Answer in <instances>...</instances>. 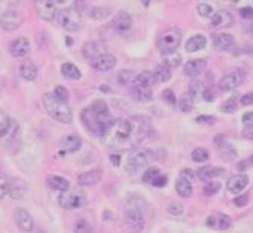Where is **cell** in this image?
<instances>
[{"instance_id":"cell-7","label":"cell","mask_w":253,"mask_h":233,"mask_svg":"<svg viewBox=\"0 0 253 233\" xmlns=\"http://www.w3.org/2000/svg\"><path fill=\"white\" fill-rule=\"evenodd\" d=\"M58 203L64 207V209H80L83 207L87 203H88V199L87 196L82 193V191H77V189H72V191H66V193H62L58 199Z\"/></svg>"},{"instance_id":"cell-13","label":"cell","mask_w":253,"mask_h":233,"mask_svg":"<svg viewBox=\"0 0 253 233\" xmlns=\"http://www.w3.org/2000/svg\"><path fill=\"white\" fill-rule=\"evenodd\" d=\"M117 66V58L111 53H103L99 58H96L94 61H91V67L97 71H109Z\"/></svg>"},{"instance_id":"cell-4","label":"cell","mask_w":253,"mask_h":233,"mask_svg":"<svg viewBox=\"0 0 253 233\" xmlns=\"http://www.w3.org/2000/svg\"><path fill=\"white\" fill-rule=\"evenodd\" d=\"M181 41H182V32L176 28H170L159 35L156 41V47L162 56H170L176 53L178 47L181 46Z\"/></svg>"},{"instance_id":"cell-30","label":"cell","mask_w":253,"mask_h":233,"mask_svg":"<svg viewBox=\"0 0 253 233\" xmlns=\"http://www.w3.org/2000/svg\"><path fill=\"white\" fill-rule=\"evenodd\" d=\"M176 193L181 197H189V196H191L193 194V183H191V180L181 177L176 182Z\"/></svg>"},{"instance_id":"cell-25","label":"cell","mask_w":253,"mask_h":233,"mask_svg":"<svg viewBox=\"0 0 253 233\" xmlns=\"http://www.w3.org/2000/svg\"><path fill=\"white\" fill-rule=\"evenodd\" d=\"M82 53H83V56H85L87 59L94 61L96 58H99V56L103 55L105 52H103V49H102V46L99 44V42H96V41H88V42H85V44H83Z\"/></svg>"},{"instance_id":"cell-29","label":"cell","mask_w":253,"mask_h":233,"mask_svg":"<svg viewBox=\"0 0 253 233\" xmlns=\"http://www.w3.org/2000/svg\"><path fill=\"white\" fill-rule=\"evenodd\" d=\"M223 173H224V168H220V166H202V168H199L197 176L202 180H213V179L221 176Z\"/></svg>"},{"instance_id":"cell-45","label":"cell","mask_w":253,"mask_h":233,"mask_svg":"<svg viewBox=\"0 0 253 233\" xmlns=\"http://www.w3.org/2000/svg\"><path fill=\"white\" fill-rule=\"evenodd\" d=\"M53 96L58 99V100H61V101H67L69 100V91H67V88H64L62 85H58V87H55V91H53Z\"/></svg>"},{"instance_id":"cell-50","label":"cell","mask_w":253,"mask_h":233,"mask_svg":"<svg viewBox=\"0 0 253 233\" xmlns=\"http://www.w3.org/2000/svg\"><path fill=\"white\" fill-rule=\"evenodd\" d=\"M216 96H217V90H216L214 87L206 88L205 93H203V99H205L206 101H214V100H216Z\"/></svg>"},{"instance_id":"cell-40","label":"cell","mask_w":253,"mask_h":233,"mask_svg":"<svg viewBox=\"0 0 253 233\" xmlns=\"http://www.w3.org/2000/svg\"><path fill=\"white\" fill-rule=\"evenodd\" d=\"M164 66H167L168 68H178L181 64H182V58H181V55H178V53H173V55H170V56H165V59H164Z\"/></svg>"},{"instance_id":"cell-15","label":"cell","mask_w":253,"mask_h":233,"mask_svg":"<svg viewBox=\"0 0 253 233\" xmlns=\"http://www.w3.org/2000/svg\"><path fill=\"white\" fill-rule=\"evenodd\" d=\"M14 218H15V224L18 226L20 230H23V232H32L34 230V220L26 209H17Z\"/></svg>"},{"instance_id":"cell-22","label":"cell","mask_w":253,"mask_h":233,"mask_svg":"<svg viewBox=\"0 0 253 233\" xmlns=\"http://www.w3.org/2000/svg\"><path fill=\"white\" fill-rule=\"evenodd\" d=\"M132 97L137 101H149L153 97V90H152V87H147V85H137V83H134Z\"/></svg>"},{"instance_id":"cell-57","label":"cell","mask_w":253,"mask_h":233,"mask_svg":"<svg viewBox=\"0 0 253 233\" xmlns=\"http://www.w3.org/2000/svg\"><path fill=\"white\" fill-rule=\"evenodd\" d=\"M240 15H241L243 18H253V8H250V6L241 8V9H240Z\"/></svg>"},{"instance_id":"cell-48","label":"cell","mask_w":253,"mask_h":233,"mask_svg":"<svg viewBox=\"0 0 253 233\" xmlns=\"http://www.w3.org/2000/svg\"><path fill=\"white\" fill-rule=\"evenodd\" d=\"M162 100L165 103H168L170 106H175L176 104V96L172 90H164L162 91Z\"/></svg>"},{"instance_id":"cell-32","label":"cell","mask_w":253,"mask_h":233,"mask_svg":"<svg viewBox=\"0 0 253 233\" xmlns=\"http://www.w3.org/2000/svg\"><path fill=\"white\" fill-rule=\"evenodd\" d=\"M156 82H158V80H156L155 73H153V71H149V70H145V71H141V73L137 76V79H135L134 83H137V85H147V87H153V85H155Z\"/></svg>"},{"instance_id":"cell-60","label":"cell","mask_w":253,"mask_h":233,"mask_svg":"<svg viewBox=\"0 0 253 233\" xmlns=\"http://www.w3.org/2000/svg\"><path fill=\"white\" fill-rule=\"evenodd\" d=\"M182 176H186V177H188V180H193V179H194V173H193L189 168H188V169H186V168H185V169H182ZM186 177H183V179H186Z\"/></svg>"},{"instance_id":"cell-23","label":"cell","mask_w":253,"mask_h":233,"mask_svg":"<svg viewBox=\"0 0 253 233\" xmlns=\"http://www.w3.org/2000/svg\"><path fill=\"white\" fill-rule=\"evenodd\" d=\"M100 177H102V171L99 168H96V169H91V171L79 174L77 176V183L80 186H93L100 180Z\"/></svg>"},{"instance_id":"cell-59","label":"cell","mask_w":253,"mask_h":233,"mask_svg":"<svg viewBox=\"0 0 253 233\" xmlns=\"http://www.w3.org/2000/svg\"><path fill=\"white\" fill-rule=\"evenodd\" d=\"M243 136L249 138V139H253V126L252 127H246L244 132H243Z\"/></svg>"},{"instance_id":"cell-21","label":"cell","mask_w":253,"mask_h":233,"mask_svg":"<svg viewBox=\"0 0 253 233\" xmlns=\"http://www.w3.org/2000/svg\"><path fill=\"white\" fill-rule=\"evenodd\" d=\"M214 46L220 52H230L232 49H234V46H235V39H234V36H232L230 33L223 32V33H218L216 36Z\"/></svg>"},{"instance_id":"cell-19","label":"cell","mask_w":253,"mask_h":233,"mask_svg":"<svg viewBox=\"0 0 253 233\" xmlns=\"http://www.w3.org/2000/svg\"><path fill=\"white\" fill-rule=\"evenodd\" d=\"M20 26V20H18V11L15 9H6L2 14V28L3 31H15Z\"/></svg>"},{"instance_id":"cell-28","label":"cell","mask_w":253,"mask_h":233,"mask_svg":"<svg viewBox=\"0 0 253 233\" xmlns=\"http://www.w3.org/2000/svg\"><path fill=\"white\" fill-rule=\"evenodd\" d=\"M47 185L52 191H58V193H66V191H69L70 188V183L66 177L62 176H50L47 179Z\"/></svg>"},{"instance_id":"cell-39","label":"cell","mask_w":253,"mask_h":233,"mask_svg":"<svg viewBox=\"0 0 253 233\" xmlns=\"http://www.w3.org/2000/svg\"><path fill=\"white\" fill-rule=\"evenodd\" d=\"M117 79L121 85H129L132 82H135L137 76L134 74L132 70H120L118 74H117Z\"/></svg>"},{"instance_id":"cell-2","label":"cell","mask_w":253,"mask_h":233,"mask_svg":"<svg viewBox=\"0 0 253 233\" xmlns=\"http://www.w3.org/2000/svg\"><path fill=\"white\" fill-rule=\"evenodd\" d=\"M80 120L82 124L85 126V129L94 135V136H102L109 131V127L114 124V118L109 114L108 104L97 100L93 104H90L88 108H85L80 112Z\"/></svg>"},{"instance_id":"cell-43","label":"cell","mask_w":253,"mask_h":233,"mask_svg":"<svg viewBox=\"0 0 253 233\" xmlns=\"http://www.w3.org/2000/svg\"><path fill=\"white\" fill-rule=\"evenodd\" d=\"M159 174H161V173H159V168H158V166H150V168H147V171L144 173L143 180H144L145 183H150V185H152V182H153Z\"/></svg>"},{"instance_id":"cell-20","label":"cell","mask_w":253,"mask_h":233,"mask_svg":"<svg viewBox=\"0 0 253 233\" xmlns=\"http://www.w3.org/2000/svg\"><path fill=\"white\" fill-rule=\"evenodd\" d=\"M82 145V139L77 135H69L64 139L61 141V155H66V153H74L77 152Z\"/></svg>"},{"instance_id":"cell-6","label":"cell","mask_w":253,"mask_h":233,"mask_svg":"<svg viewBox=\"0 0 253 233\" xmlns=\"http://www.w3.org/2000/svg\"><path fill=\"white\" fill-rule=\"evenodd\" d=\"M56 21H58V25L62 29H66L67 32H76L82 28V15L74 8L59 9L56 15Z\"/></svg>"},{"instance_id":"cell-49","label":"cell","mask_w":253,"mask_h":233,"mask_svg":"<svg viewBox=\"0 0 253 233\" xmlns=\"http://www.w3.org/2000/svg\"><path fill=\"white\" fill-rule=\"evenodd\" d=\"M168 212H170V214L175 215V217H179V215H182V212H183V206L181 203H172L170 206H168Z\"/></svg>"},{"instance_id":"cell-1","label":"cell","mask_w":253,"mask_h":233,"mask_svg":"<svg viewBox=\"0 0 253 233\" xmlns=\"http://www.w3.org/2000/svg\"><path fill=\"white\" fill-rule=\"evenodd\" d=\"M149 123L145 118L134 117L128 120H117L103 135V142L107 147L118 152L135 150L149 133Z\"/></svg>"},{"instance_id":"cell-58","label":"cell","mask_w":253,"mask_h":233,"mask_svg":"<svg viewBox=\"0 0 253 233\" xmlns=\"http://www.w3.org/2000/svg\"><path fill=\"white\" fill-rule=\"evenodd\" d=\"M243 124L246 127H252L253 126V112H246L243 115Z\"/></svg>"},{"instance_id":"cell-11","label":"cell","mask_w":253,"mask_h":233,"mask_svg":"<svg viewBox=\"0 0 253 233\" xmlns=\"http://www.w3.org/2000/svg\"><path fill=\"white\" fill-rule=\"evenodd\" d=\"M126 224L129 226L132 232H141L144 229V217L138 207H129L124 212Z\"/></svg>"},{"instance_id":"cell-41","label":"cell","mask_w":253,"mask_h":233,"mask_svg":"<svg viewBox=\"0 0 253 233\" xmlns=\"http://www.w3.org/2000/svg\"><path fill=\"white\" fill-rule=\"evenodd\" d=\"M109 14H111V9L109 8H100V6L93 8L90 11V17L94 18V20H105V18L109 17Z\"/></svg>"},{"instance_id":"cell-42","label":"cell","mask_w":253,"mask_h":233,"mask_svg":"<svg viewBox=\"0 0 253 233\" xmlns=\"http://www.w3.org/2000/svg\"><path fill=\"white\" fill-rule=\"evenodd\" d=\"M238 109V100L235 97H230L227 99L223 104H221V111L224 114H232V112H235Z\"/></svg>"},{"instance_id":"cell-17","label":"cell","mask_w":253,"mask_h":233,"mask_svg":"<svg viewBox=\"0 0 253 233\" xmlns=\"http://www.w3.org/2000/svg\"><path fill=\"white\" fill-rule=\"evenodd\" d=\"M206 68V59H191L183 66V74L188 77H196Z\"/></svg>"},{"instance_id":"cell-16","label":"cell","mask_w":253,"mask_h":233,"mask_svg":"<svg viewBox=\"0 0 253 233\" xmlns=\"http://www.w3.org/2000/svg\"><path fill=\"white\" fill-rule=\"evenodd\" d=\"M234 23V17L230 15V12L227 11H217L214 12V15L211 17V26L216 29H223V28H229Z\"/></svg>"},{"instance_id":"cell-46","label":"cell","mask_w":253,"mask_h":233,"mask_svg":"<svg viewBox=\"0 0 253 233\" xmlns=\"http://www.w3.org/2000/svg\"><path fill=\"white\" fill-rule=\"evenodd\" d=\"M9 127H11V118L5 112H2V124H0V133H2L3 138L9 133Z\"/></svg>"},{"instance_id":"cell-12","label":"cell","mask_w":253,"mask_h":233,"mask_svg":"<svg viewBox=\"0 0 253 233\" xmlns=\"http://www.w3.org/2000/svg\"><path fill=\"white\" fill-rule=\"evenodd\" d=\"M206 226L214 230H227L232 226V220L229 215L221 214V212H214L206 218Z\"/></svg>"},{"instance_id":"cell-35","label":"cell","mask_w":253,"mask_h":233,"mask_svg":"<svg viewBox=\"0 0 253 233\" xmlns=\"http://www.w3.org/2000/svg\"><path fill=\"white\" fill-rule=\"evenodd\" d=\"M179 108H181V111L185 112V114L191 112L193 108H194V99H193L191 96H189L188 93H185V94L181 97V100H179Z\"/></svg>"},{"instance_id":"cell-31","label":"cell","mask_w":253,"mask_h":233,"mask_svg":"<svg viewBox=\"0 0 253 233\" xmlns=\"http://www.w3.org/2000/svg\"><path fill=\"white\" fill-rule=\"evenodd\" d=\"M61 73H62V76H66L69 79H74V80L80 79V76H82L80 70L72 62H64V64H62V66H61Z\"/></svg>"},{"instance_id":"cell-51","label":"cell","mask_w":253,"mask_h":233,"mask_svg":"<svg viewBox=\"0 0 253 233\" xmlns=\"http://www.w3.org/2000/svg\"><path fill=\"white\" fill-rule=\"evenodd\" d=\"M0 176H2V193H0V197L5 199V196H6V194H9V182H11V180H8V179H6L5 173H2Z\"/></svg>"},{"instance_id":"cell-36","label":"cell","mask_w":253,"mask_h":233,"mask_svg":"<svg viewBox=\"0 0 253 233\" xmlns=\"http://www.w3.org/2000/svg\"><path fill=\"white\" fill-rule=\"evenodd\" d=\"M155 76H156V80L158 82H167L168 79L172 77V68H168L167 66H164V64H161V66H158L155 68Z\"/></svg>"},{"instance_id":"cell-9","label":"cell","mask_w":253,"mask_h":233,"mask_svg":"<svg viewBox=\"0 0 253 233\" xmlns=\"http://www.w3.org/2000/svg\"><path fill=\"white\" fill-rule=\"evenodd\" d=\"M35 8H36L38 15L46 21L56 20V15L59 12L56 2H50V0H38L35 3Z\"/></svg>"},{"instance_id":"cell-56","label":"cell","mask_w":253,"mask_h":233,"mask_svg":"<svg viewBox=\"0 0 253 233\" xmlns=\"http://www.w3.org/2000/svg\"><path fill=\"white\" fill-rule=\"evenodd\" d=\"M152 185H153V186H156V188H162V186H165V185H167V176L159 174V176L152 182Z\"/></svg>"},{"instance_id":"cell-14","label":"cell","mask_w":253,"mask_h":233,"mask_svg":"<svg viewBox=\"0 0 253 233\" xmlns=\"http://www.w3.org/2000/svg\"><path fill=\"white\" fill-rule=\"evenodd\" d=\"M29 50H31V42L25 36L15 38L9 44V52L14 58H23L29 53Z\"/></svg>"},{"instance_id":"cell-61","label":"cell","mask_w":253,"mask_h":233,"mask_svg":"<svg viewBox=\"0 0 253 233\" xmlns=\"http://www.w3.org/2000/svg\"><path fill=\"white\" fill-rule=\"evenodd\" d=\"M109 161H111V164H112V165L118 166V165H120V161H121V158H120L118 155H111V156H109Z\"/></svg>"},{"instance_id":"cell-53","label":"cell","mask_w":253,"mask_h":233,"mask_svg":"<svg viewBox=\"0 0 253 233\" xmlns=\"http://www.w3.org/2000/svg\"><path fill=\"white\" fill-rule=\"evenodd\" d=\"M252 165H253V156H250V158H247V159L238 162V164H237V169H240V171H244V169L250 168Z\"/></svg>"},{"instance_id":"cell-8","label":"cell","mask_w":253,"mask_h":233,"mask_svg":"<svg viewBox=\"0 0 253 233\" xmlns=\"http://www.w3.org/2000/svg\"><path fill=\"white\" fill-rule=\"evenodd\" d=\"M246 79V73L241 71V70H237V71H232L226 76H223L218 82V87L221 91H232V90H235L238 88L240 85L244 82Z\"/></svg>"},{"instance_id":"cell-33","label":"cell","mask_w":253,"mask_h":233,"mask_svg":"<svg viewBox=\"0 0 253 233\" xmlns=\"http://www.w3.org/2000/svg\"><path fill=\"white\" fill-rule=\"evenodd\" d=\"M218 152H220V156H221L224 161H227V162L234 161V159L238 156V153H237L235 148L232 147L230 144H227V142H221V144H218Z\"/></svg>"},{"instance_id":"cell-63","label":"cell","mask_w":253,"mask_h":233,"mask_svg":"<svg viewBox=\"0 0 253 233\" xmlns=\"http://www.w3.org/2000/svg\"><path fill=\"white\" fill-rule=\"evenodd\" d=\"M66 42H67L69 46H72V44H73V39H72V38H67V39H66Z\"/></svg>"},{"instance_id":"cell-34","label":"cell","mask_w":253,"mask_h":233,"mask_svg":"<svg viewBox=\"0 0 253 233\" xmlns=\"http://www.w3.org/2000/svg\"><path fill=\"white\" fill-rule=\"evenodd\" d=\"M205 90H206V88H203V83H202L200 80H193L191 83H189V87H188V94L196 100V99H199L200 96L203 97Z\"/></svg>"},{"instance_id":"cell-10","label":"cell","mask_w":253,"mask_h":233,"mask_svg":"<svg viewBox=\"0 0 253 233\" xmlns=\"http://www.w3.org/2000/svg\"><path fill=\"white\" fill-rule=\"evenodd\" d=\"M112 29L118 35L129 33L131 29H132V17L128 12H124V11L117 12L115 17H114V20H112Z\"/></svg>"},{"instance_id":"cell-47","label":"cell","mask_w":253,"mask_h":233,"mask_svg":"<svg viewBox=\"0 0 253 233\" xmlns=\"http://www.w3.org/2000/svg\"><path fill=\"white\" fill-rule=\"evenodd\" d=\"M213 11H214L213 6L208 5V3H199V5H197V14H199L200 17H213V15H214Z\"/></svg>"},{"instance_id":"cell-52","label":"cell","mask_w":253,"mask_h":233,"mask_svg":"<svg viewBox=\"0 0 253 233\" xmlns=\"http://www.w3.org/2000/svg\"><path fill=\"white\" fill-rule=\"evenodd\" d=\"M196 123L199 124H209V126H213L216 123V118L214 117H211V115H200L196 118Z\"/></svg>"},{"instance_id":"cell-37","label":"cell","mask_w":253,"mask_h":233,"mask_svg":"<svg viewBox=\"0 0 253 233\" xmlns=\"http://www.w3.org/2000/svg\"><path fill=\"white\" fill-rule=\"evenodd\" d=\"M73 230H74V233H93V232H94L91 223H88L87 220H83V218L74 221Z\"/></svg>"},{"instance_id":"cell-26","label":"cell","mask_w":253,"mask_h":233,"mask_svg":"<svg viewBox=\"0 0 253 233\" xmlns=\"http://www.w3.org/2000/svg\"><path fill=\"white\" fill-rule=\"evenodd\" d=\"M26 193V185L22 179H12L9 182V196L12 200H22Z\"/></svg>"},{"instance_id":"cell-18","label":"cell","mask_w":253,"mask_h":233,"mask_svg":"<svg viewBox=\"0 0 253 233\" xmlns=\"http://www.w3.org/2000/svg\"><path fill=\"white\" fill-rule=\"evenodd\" d=\"M249 185V176L246 174H237V176H232L227 183H226V188L229 193H234V194H238L241 191H244Z\"/></svg>"},{"instance_id":"cell-24","label":"cell","mask_w":253,"mask_h":233,"mask_svg":"<svg viewBox=\"0 0 253 233\" xmlns=\"http://www.w3.org/2000/svg\"><path fill=\"white\" fill-rule=\"evenodd\" d=\"M20 74L25 80H35L36 76H38V68L35 66V62L32 59H26L23 61V64L20 66Z\"/></svg>"},{"instance_id":"cell-62","label":"cell","mask_w":253,"mask_h":233,"mask_svg":"<svg viewBox=\"0 0 253 233\" xmlns=\"http://www.w3.org/2000/svg\"><path fill=\"white\" fill-rule=\"evenodd\" d=\"M244 31H246L249 35H253V23H252V25H249V26H246V28H244Z\"/></svg>"},{"instance_id":"cell-44","label":"cell","mask_w":253,"mask_h":233,"mask_svg":"<svg viewBox=\"0 0 253 233\" xmlns=\"http://www.w3.org/2000/svg\"><path fill=\"white\" fill-rule=\"evenodd\" d=\"M220 188H221V185H220L218 182L213 180V182L206 183V186H205V189H203V193H205V196H214V194L218 193Z\"/></svg>"},{"instance_id":"cell-38","label":"cell","mask_w":253,"mask_h":233,"mask_svg":"<svg viewBox=\"0 0 253 233\" xmlns=\"http://www.w3.org/2000/svg\"><path fill=\"white\" fill-rule=\"evenodd\" d=\"M191 159L194 162H197V164H203V162H206L209 159V153H208L206 148L197 147V148H194L193 153H191Z\"/></svg>"},{"instance_id":"cell-54","label":"cell","mask_w":253,"mask_h":233,"mask_svg":"<svg viewBox=\"0 0 253 233\" xmlns=\"http://www.w3.org/2000/svg\"><path fill=\"white\" fill-rule=\"evenodd\" d=\"M232 203H234L235 206H238V207H243V206H246L249 203V197L247 196H237Z\"/></svg>"},{"instance_id":"cell-27","label":"cell","mask_w":253,"mask_h":233,"mask_svg":"<svg viewBox=\"0 0 253 233\" xmlns=\"http://www.w3.org/2000/svg\"><path fill=\"white\" fill-rule=\"evenodd\" d=\"M205 47H206V38H205V35H200V33L191 36L185 44V50L188 53H196V52H199V50H202Z\"/></svg>"},{"instance_id":"cell-3","label":"cell","mask_w":253,"mask_h":233,"mask_svg":"<svg viewBox=\"0 0 253 233\" xmlns=\"http://www.w3.org/2000/svg\"><path fill=\"white\" fill-rule=\"evenodd\" d=\"M43 106L47 111V114L59 123H70L73 118L72 109L64 101L58 100L53 94H44L43 96Z\"/></svg>"},{"instance_id":"cell-55","label":"cell","mask_w":253,"mask_h":233,"mask_svg":"<svg viewBox=\"0 0 253 233\" xmlns=\"http://www.w3.org/2000/svg\"><path fill=\"white\" fill-rule=\"evenodd\" d=\"M240 103H241L243 106H250V104H253V93H247V94L241 96Z\"/></svg>"},{"instance_id":"cell-5","label":"cell","mask_w":253,"mask_h":233,"mask_svg":"<svg viewBox=\"0 0 253 233\" xmlns=\"http://www.w3.org/2000/svg\"><path fill=\"white\" fill-rule=\"evenodd\" d=\"M152 159H153L152 150L138 147L128 155V159H126V171L129 174H137L141 168L149 165Z\"/></svg>"}]
</instances>
